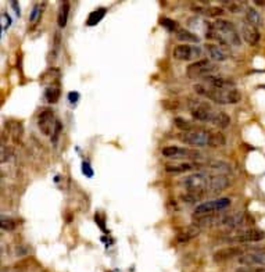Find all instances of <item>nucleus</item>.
<instances>
[{"label":"nucleus","mask_w":265,"mask_h":272,"mask_svg":"<svg viewBox=\"0 0 265 272\" xmlns=\"http://www.w3.org/2000/svg\"><path fill=\"white\" fill-rule=\"evenodd\" d=\"M6 129L10 138L14 140V143H21V139H22V135H24V127L19 121L10 120L6 122Z\"/></svg>","instance_id":"17"},{"label":"nucleus","mask_w":265,"mask_h":272,"mask_svg":"<svg viewBox=\"0 0 265 272\" xmlns=\"http://www.w3.org/2000/svg\"><path fill=\"white\" fill-rule=\"evenodd\" d=\"M246 19L249 24H252L254 26H261L264 24V21H263V17L260 15V13L256 10V8H253V7H247L246 8Z\"/></svg>","instance_id":"21"},{"label":"nucleus","mask_w":265,"mask_h":272,"mask_svg":"<svg viewBox=\"0 0 265 272\" xmlns=\"http://www.w3.org/2000/svg\"><path fill=\"white\" fill-rule=\"evenodd\" d=\"M1 22H3V29H6L11 25V18L8 17V14L3 13L1 14Z\"/></svg>","instance_id":"33"},{"label":"nucleus","mask_w":265,"mask_h":272,"mask_svg":"<svg viewBox=\"0 0 265 272\" xmlns=\"http://www.w3.org/2000/svg\"><path fill=\"white\" fill-rule=\"evenodd\" d=\"M246 224V215L243 213H232V214L222 215L218 227H225L228 229L236 231L240 227H243Z\"/></svg>","instance_id":"11"},{"label":"nucleus","mask_w":265,"mask_h":272,"mask_svg":"<svg viewBox=\"0 0 265 272\" xmlns=\"http://www.w3.org/2000/svg\"><path fill=\"white\" fill-rule=\"evenodd\" d=\"M231 206V200L227 197H220V199H214V200H209V202L202 203L196 207L195 213H193V218H199V217H206V215H214L220 214L224 210L229 209Z\"/></svg>","instance_id":"6"},{"label":"nucleus","mask_w":265,"mask_h":272,"mask_svg":"<svg viewBox=\"0 0 265 272\" xmlns=\"http://www.w3.org/2000/svg\"><path fill=\"white\" fill-rule=\"evenodd\" d=\"M235 272H265V267H239Z\"/></svg>","instance_id":"29"},{"label":"nucleus","mask_w":265,"mask_h":272,"mask_svg":"<svg viewBox=\"0 0 265 272\" xmlns=\"http://www.w3.org/2000/svg\"><path fill=\"white\" fill-rule=\"evenodd\" d=\"M0 225H1V229L3 231H13L15 228V222L11 218H6L4 215L1 217V221H0Z\"/></svg>","instance_id":"28"},{"label":"nucleus","mask_w":265,"mask_h":272,"mask_svg":"<svg viewBox=\"0 0 265 272\" xmlns=\"http://www.w3.org/2000/svg\"><path fill=\"white\" fill-rule=\"evenodd\" d=\"M206 38L220 42L221 46H236V47H239L242 44V38H240V33L236 29V26L231 21L221 18L215 19L214 22H211V28L207 32Z\"/></svg>","instance_id":"1"},{"label":"nucleus","mask_w":265,"mask_h":272,"mask_svg":"<svg viewBox=\"0 0 265 272\" xmlns=\"http://www.w3.org/2000/svg\"><path fill=\"white\" fill-rule=\"evenodd\" d=\"M106 14H107V8H106V7H99V8H96L95 11H92V13L88 15L86 25L88 26L97 25L101 19L104 18V15H106Z\"/></svg>","instance_id":"20"},{"label":"nucleus","mask_w":265,"mask_h":272,"mask_svg":"<svg viewBox=\"0 0 265 272\" xmlns=\"http://www.w3.org/2000/svg\"><path fill=\"white\" fill-rule=\"evenodd\" d=\"M200 228L199 227H196V225H192L189 228H185L183 231H181L177 236V241L179 243H186V242L192 241V239H195L196 236H199L200 235Z\"/></svg>","instance_id":"18"},{"label":"nucleus","mask_w":265,"mask_h":272,"mask_svg":"<svg viewBox=\"0 0 265 272\" xmlns=\"http://www.w3.org/2000/svg\"><path fill=\"white\" fill-rule=\"evenodd\" d=\"M200 163H170L165 165V171L170 174H183V172L199 170L200 172Z\"/></svg>","instance_id":"15"},{"label":"nucleus","mask_w":265,"mask_h":272,"mask_svg":"<svg viewBox=\"0 0 265 272\" xmlns=\"http://www.w3.org/2000/svg\"><path fill=\"white\" fill-rule=\"evenodd\" d=\"M211 175L213 174H209V172H193L190 175L183 177L179 181V184L188 190V193H193V195H197V196L202 197L203 195L210 193Z\"/></svg>","instance_id":"3"},{"label":"nucleus","mask_w":265,"mask_h":272,"mask_svg":"<svg viewBox=\"0 0 265 272\" xmlns=\"http://www.w3.org/2000/svg\"><path fill=\"white\" fill-rule=\"evenodd\" d=\"M204 49L207 51L209 57L214 61H225L229 54H228V50L225 49V46H218V44L207 43L204 46Z\"/></svg>","instance_id":"16"},{"label":"nucleus","mask_w":265,"mask_h":272,"mask_svg":"<svg viewBox=\"0 0 265 272\" xmlns=\"http://www.w3.org/2000/svg\"><path fill=\"white\" fill-rule=\"evenodd\" d=\"M246 253L242 247H227V249H221L218 252H215L214 261L215 263H224L228 260L234 259V257H240L242 254Z\"/></svg>","instance_id":"14"},{"label":"nucleus","mask_w":265,"mask_h":272,"mask_svg":"<svg viewBox=\"0 0 265 272\" xmlns=\"http://www.w3.org/2000/svg\"><path fill=\"white\" fill-rule=\"evenodd\" d=\"M38 127L40 132L46 136H51V140H57V136L61 131V124L57 120L51 110H44L38 117Z\"/></svg>","instance_id":"5"},{"label":"nucleus","mask_w":265,"mask_h":272,"mask_svg":"<svg viewBox=\"0 0 265 272\" xmlns=\"http://www.w3.org/2000/svg\"><path fill=\"white\" fill-rule=\"evenodd\" d=\"M240 35L243 36L245 42H247L249 44H252V46L259 44L260 39H261L259 28L252 25V24H249L247 21H243V22L240 24Z\"/></svg>","instance_id":"12"},{"label":"nucleus","mask_w":265,"mask_h":272,"mask_svg":"<svg viewBox=\"0 0 265 272\" xmlns=\"http://www.w3.org/2000/svg\"><path fill=\"white\" fill-rule=\"evenodd\" d=\"M163 156L167 158H172V160H200L202 154L197 150H190V149H183L179 146H167L163 149Z\"/></svg>","instance_id":"8"},{"label":"nucleus","mask_w":265,"mask_h":272,"mask_svg":"<svg viewBox=\"0 0 265 272\" xmlns=\"http://www.w3.org/2000/svg\"><path fill=\"white\" fill-rule=\"evenodd\" d=\"M197 53L200 54V50L190 44H177L172 50V56L179 61H190L192 58L197 56Z\"/></svg>","instance_id":"13"},{"label":"nucleus","mask_w":265,"mask_h":272,"mask_svg":"<svg viewBox=\"0 0 265 272\" xmlns=\"http://www.w3.org/2000/svg\"><path fill=\"white\" fill-rule=\"evenodd\" d=\"M160 25L164 26L165 29L170 32L177 31V28H178L177 22H175L174 19L168 18V17H161V18H160Z\"/></svg>","instance_id":"26"},{"label":"nucleus","mask_w":265,"mask_h":272,"mask_svg":"<svg viewBox=\"0 0 265 272\" xmlns=\"http://www.w3.org/2000/svg\"><path fill=\"white\" fill-rule=\"evenodd\" d=\"M214 136L215 132H211L209 129L192 128L189 131H185L179 138H181L183 143L189 146H196V147L211 146V147H214Z\"/></svg>","instance_id":"4"},{"label":"nucleus","mask_w":265,"mask_h":272,"mask_svg":"<svg viewBox=\"0 0 265 272\" xmlns=\"http://www.w3.org/2000/svg\"><path fill=\"white\" fill-rule=\"evenodd\" d=\"M82 172L86 177L89 178L93 177V170H92V167H90V164H89L88 161H83L82 163Z\"/></svg>","instance_id":"31"},{"label":"nucleus","mask_w":265,"mask_h":272,"mask_svg":"<svg viewBox=\"0 0 265 272\" xmlns=\"http://www.w3.org/2000/svg\"><path fill=\"white\" fill-rule=\"evenodd\" d=\"M195 92L199 96L207 97L209 100L214 101L217 104H236L242 100V93L235 88H211L206 83H196Z\"/></svg>","instance_id":"2"},{"label":"nucleus","mask_w":265,"mask_h":272,"mask_svg":"<svg viewBox=\"0 0 265 272\" xmlns=\"http://www.w3.org/2000/svg\"><path fill=\"white\" fill-rule=\"evenodd\" d=\"M192 10L196 13L203 14L206 17H220L224 14V10L221 7H202V6H192Z\"/></svg>","instance_id":"19"},{"label":"nucleus","mask_w":265,"mask_h":272,"mask_svg":"<svg viewBox=\"0 0 265 272\" xmlns=\"http://www.w3.org/2000/svg\"><path fill=\"white\" fill-rule=\"evenodd\" d=\"M175 125H177L178 128H181V129H183V132L185 131H189V122H188V120H185V118H182V117H177L175 118Z\"/></svg>","instance_id":"30"},{"label":"nucleus","mask_w":265,"mask_h":272,"mask_svg":"<svg viewBox=\"0 0 265 272\" xmlns=\"http://www.w3.org/2000/svg\"><path fill=\"white\" fill-rule=\"evenodd\" d=\"M217 70H218V67L215 64L211 63L207 58H204V60H199V61L189 64L188 68H186V75L190 79H196V78L203 79L206 76L214 75V72Z\"/></svg>","instance_id":"7"},{"label":"nucleus","mask_w":265,"mask_h":272,"mask_svg":"<svg viewBox=\"0 0 265 272\" xmlns=\"http://www.w3.org/2000/svg\"><path fill=\"white\" fill-rule=\"evenodd\" d=\"M95 220H96V224L99 225L101 228V231H104V232H107V228H106V222H104V220L101 218V215L97 213V214L95 215Z\"/></svg>","instance_id":"32"},{"label":"nucleus","mask_w":265,"mask_h":272,"mask_svg":"<svg viewBox=\"0 0 265 272\" xmlns=\"http://www.w3.org/2000/svg\"><path fill=\"white\" fill-rule=\"evenodd\" d=\"M68 13H70V3L68 1H63L60 11H58V17H57V24L60 28H64L67 25V19H68Z\"/></svg>","instance_id":"24"},{"label":"nucleus","mask_w":265,"mask_h":272,"mask_svg":"<svg viewBox=\"0 0 265 272\" xmlns=\"http://www.w3.org/2000/svg\"><path fill=\"white\" fill-rule=\"evenodd\" d=\"M240 267H265V250H253L238 257Z\"/></svg>","instance_id":"10"},{"label":"nucleus","mask_w":265,"mask_h":272,"mask_svg":"<svg viewBox=\"0 0 265 272\" xmlns=\"http://www.w3.org/2000/svg\"><path fill=\"white\" fill-rule=\"evenodd\" d=\"M11 6L14 7V10H15V13H17V15H19V10H18V3L17 1H11Z\"/></svg>","instance_id":"35"},{"label":"nucleus","mask_w":265,"mask_h":272,"mask_svg":"<svg viewBox=\"0 0 265 272\" xmlns=\"http://www.w3.org/2000/svg\"><path fill=\"white\" fill-rule=\"evenodd\" d=\"M177 39L181 40V42H188V43H199L200 42V38L192 31H188V29H178Z\"/></svg>","instance_id":"23"},{"label":"nucleus","mask_w":265,"mask_h":272,"mask_svg":"<svg viewBox=\"0 0 265 272\" xmlns=\"http://www.w3.org/2000/svg\"><path fill=\"white\" fill-rule=\"evenodd\" d=\"M265 239V232L263 229L250 228L245 231H236V234L228 238L229 242H236V243H257Z\"/></svg>","instance_id":"9"},{"label":"nucleus","mask_w":265,"mask_h":272,"mask_svg":"<svg viewBox=\"0 0 265 272\" xmlns=\"http://www.w3.org/2000/svg\"><path fill=\"white\" fill-rule=\"evenodd\" d=\"M68 100H70L71 104H75L76 101L79 100V93L78 92H70L68 93Z\"/></svg>","instance_id":"34"},{"label":"nucleus","mask_w":265,"mask_h":272,"mask_svg":"<svg viewBox=\"0 0 265 272\" xmlns=\"http://www.w3.org/2000/svg\"><path fill=\"white\" fill-rule=\"evenodd\" d=\"M222 4H225L228 7V10L234 14L243 13V11H246L247 8V7H245V3H242V1H224Z\"/></svg>","instance_id":"25"},{"label":"nucleus","mask_w":265,"mask_h":272,"mask_svg":"<svg viewBox=\"0 0 265 272\" xmlns=\"http://www.w3.org/2000/svg\"><path fill=\"white\" fill-rule=\"evenodd\" d=\"M60 96H61V89L56 86V85H50L47 88L44 89V97H46V101L47 103H57L60 100Z\"/></svg>","instance_id":"22"},{"label":"nucleus","mask_w":265,"mask_h":272,"mask_svg":"<svg viewBox=\"0 0 265 272\" xmlns=\"http://www.w3.org/2000/svg\"><path fill=\"white\" fill-rule=\"evenodd\" d=\"M42 13H43V7L42 6L36 4V6L32 7V11L29 14V22L36 24L39 19H40V17H42Z\"/></svg>","instance_id":"27"}]
</instances>
